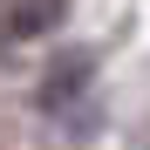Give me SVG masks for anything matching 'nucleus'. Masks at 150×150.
<instances>
[{"label": "nucleus", "instance_id": "f257e3e1", "mask_svg": "<svg viewBox=\"0 0 150 150\" xmlns=\"http://www.w3.org/2000/svg\"><path fill=\"white\" fill-rule=\"evenodd\" d=\"M82 82H89V55H68L62 68H48V82H41V103L55 109V103H68V96L82 89Z\"/></svg>", "mask_w": 150, "mask_h": 150}, {"label": "nucleus", "instance_id": "f03ea898", "mask_svg": "<svg viewBox=\"0 0 150 150\" xmlns=\"http://www.w3.org/2000/svg\"><path fill=\"white\" fill-rule=\"evenodd\" d=\"M48 14H62V7H55V0H34V7H21V14L7 21V28H14V34H34V28H41Z\"/></svg>", "mask_w": 150, "mask_h": 150}]
</instances>
